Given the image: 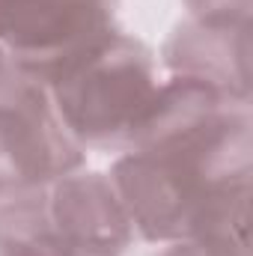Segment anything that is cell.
Masks as SVG:
<instances>
[{"label": "cell", "mask_w": 253, "mask_h": 256, "mask_svg": "<svg viewBox=\"0 0 253 256\" xmlns=\"http://www.w3.org/2000/svg\"><path fill=\"white\" fill-rule=\"evenodd\" d=\"M108 176L134 236L158 248L182 242L230 191L250 185V104L167 74L146 126Z\"/></svg>", "instance_id": "6da1fadb"}, {"label": "cell", "mask_w": 253, "mask_h": 256, "mask_svg": "<svg viewBox=\"0 0 253 256\" xmlns=\"http://www.w3.org/2000/svg\"><path fill=\"white\" fill-rule=\"evenodd\" d=\"M161 80L152 48L126 30H116L51 74L42 86L48 90L60 126L84 152H126L158 102Z\"/></svg>", "instance_id": "7a4b0ae2"}, {"label": "cell", "mask_w": 253, "mask_h": 256, "mask_svg": "<svg viewBox=\"0 0 253 256\" xmlns=\"http://www.w3.org/2000/svg\"><path fill=\"white\" fill-rule=\"evenodd\" d=\"M86 152L60 126L48 90L30 74L0 68V200L80 170Z\"/></svg>", "instance_id": "3957f363"}, {"label": "cell", "mask_w": 253, "mask_h": 256, "mask_svg": "<svg viewBox=\"0 0 253 256\" xmlns=\"http://www.w3.org/2000/svg\"><path fill=\"white\" fill-rule=\"evenodd\" d=\"M120 0H0L6 63L45 84L120 30Z\"/></svg>", "instance_id": "277c9868"}, {"label": "cell", "mask_w": 253, "mask_h": 256, "mask_svg": "<svg viewBox=\"0 0 253 256\" xmlns=\"http://www.w3.org/2000/svg\"><path fill=\"white\" fill-rule=\"evenodd\" d=\"M158 63L167 74L208 84L250 104V18L188 15L167 36Z\"/></svg>", "instance_id": "5b68a950"}, {"label": "cell", "mask_w": 253, "mask_h": 256, "mask_svg": "<svg viewBox=\"0 0 253 256\" xmlns=\"http://www.w3.org/2000/svg\"><path fill=\"white\" fill-rule=\"evenodd\" d=\"M51 224L74 256H126L134 226L108 173L74 170L45 185Z\"/></svg>", "instance_id": "8992f818"}, {"label": "cell", "mask_w": 253, "mask_h": 256, "mask_svg": "<svg viewBox=\"0 0 253 256\" xmlns=\"http://www.w3.org/2000/svg\"><path fill=\"white\" fill-rule=\"evenodd\" d=\"M158 256H214V254H208L206 248H200V244H194L188 238H182V242L161 244V254Z\"/></svg>", "instance_id": "52a82bcc"}, {"label": "cell", "mask_w": 253, "mask_h": 256, "mask_svg": "<svg viewBox=\"0 0 253 256\" xmlns=\"http://www.w3.org/2000/svg\"><path fill=\"white\" fill-rule=\"evenodd\" d=\"M3 66H9V63H6V57H3V51H0V68H3Z\"/></svg>", "instance_id": "ba28073f"}]
</instances>
